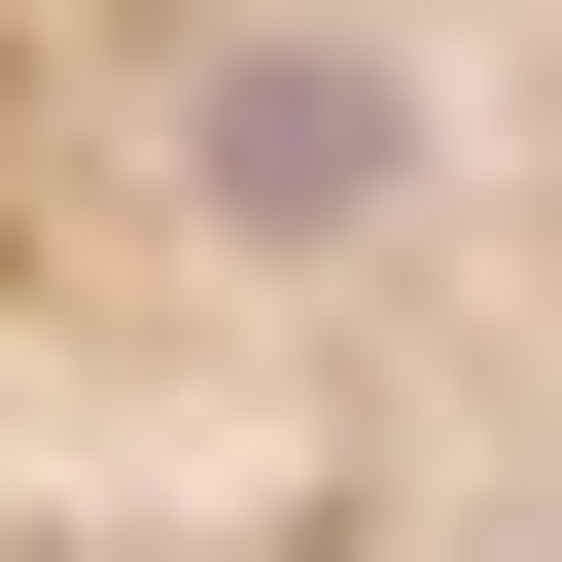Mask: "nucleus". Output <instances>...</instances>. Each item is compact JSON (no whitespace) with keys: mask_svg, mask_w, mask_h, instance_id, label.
<instances>
[{"mask_svg":"<svg viewBox=\"0 0 562 562\" xmlns=\"http://www.w3.org/2000/svg\"><path fill=\"white\" fill-rule=\"evenodd\" d=\"M0 562H562V0H0Z\"/></svg>","mask_w":562,"mask_h":562,"instance_id":"f257e3e1","label":"nucleus"}]
</instances>
